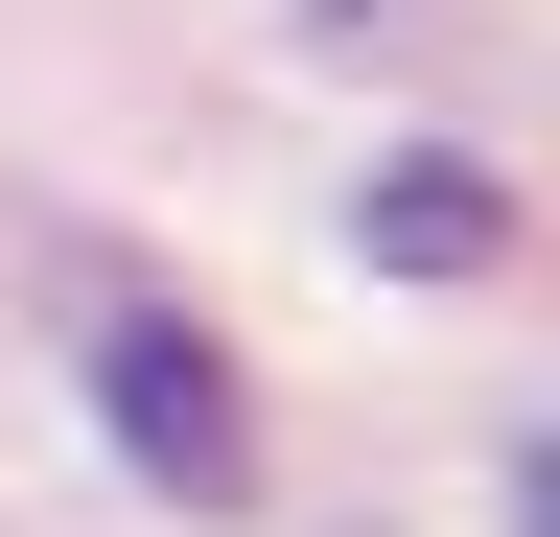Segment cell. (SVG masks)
Here are the masks:
<instances>
[{"label": "cell", "mask_w": 560, "mask_h": 537, "mask_svg": "<svg viewBox=\"0 0 560 537\" xmlns=\"http://www.w3.org/2000/svg\"><path fill=\"white\" fill-rule=\"evenodd\" d=\"M350 257H374V281H490V257H514V187H490L467 141H374V187H350Z\"/></svg>", "instance_id": "obj_2"}, {"label": "cell", "mask_w": 560, "mask_h": 537, "mask_svg": "<svg viewBox=\"0 0 560 537\" xmlns=\"http://www.w3.org/2000/svg\"><path fill=\"white\" fill-rule=\"evenodd\" d=\"M94 444L164 514H257V397H234V351H210L187 304H117L94 327Z\"/></svg>", "instance_id": "obj_1"}]
</instances>
